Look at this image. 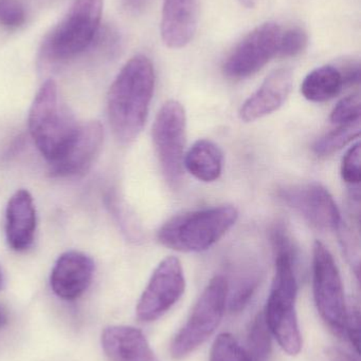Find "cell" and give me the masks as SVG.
Wrapping results in <instances>:
<instances>
[{"instance_id": "1", "label": "cell", "mask_w": 361, "mask_h": 361, "mask_svg": "<svg viewBox=\"0 0 361 361\" xmlns=\"http://www.w3.org/2000/svg\"><path fill=\"white\" fill-rule=\"evenodd\" d=\"M155 70L144 55L129 59L110 86L108 120L114 137L123 144L137 139L148 120L155 90Z\"/></svg>"}, {"instance_id": "2", "label": "cell", "mask_w": 361, "mask_h": 361, "mask_svg": "<svg viewBox=\"0 0 361 361\" xmlns=\"http://www.w3.org/2000/svg\"><path fill=\"white\" fill-rule=\"evenodd\" d=\"M276 271L267 299L264 317L271 335L288 355H298L302 349V336L297 317V284L295 250L284 227L273 231Z\"/></svg>"}, {"instance_id": "3", "label": "cell", "mask_w": 361, "mask_h": 361, "mask_svg": "<svg viewBox=\"0 0 361 361\" xmlns=\"http://www.w3.org/2000/svg\"><path fill=\"white\" fill-rule=\"evenodd\" d=\"M239 218L231 205L184 212L170 219L157 233L161 245L180 252H201L218 243Z\"/></svg>"}, {"instance_id": "4", "label": "cell", "mask_w": 361, "mask_h": 361, "mask_svg": "<svg viewBox=\"0 0 361 361\" xmlns=\"http://www.w3.org/2000/svg\"><path fill=\"white\" fill-rule=\"evenodd\" d=\"M80 125L59 97L53 80L42 84L30 108L29 130L34 144L49 163L69 146Z\"/></svg>"}, {"instance_id": "5", "label": "cell", "mask_w": 361, "mask_h": 361, "mask_svg": "<svg viewBox=\"0 0 361 361\" xmlns=\"http://www.w3.org/2000/svg\"><path fill=\"white\" fill-rule=\"evenodd\" d=\"M103 0H76L42 44V59L65 63L87 50L101 23Z\"/></svg>"}, {"instance_id": "6", "label": "cell", "mask_w": 361, "mask_h": 361, "mask_svg": "<svg viewBox=\"0 0 361 361\" xmlns=\"http://www.w3.org/2000/svg\"><path fill=\"white\" fill-rule=\"evenodd\" d=\"M227 299V280L223 276H215L210 280L186 324L172 341L171 354L174 360H182L190 355L213 335L224 316Z\"/></svg>"}, {"instance_id": "7", "label": "cell", "mask_w": 361, "mask_h": 361, "mask_svg": "<svg viewBox=\"0 0 361 361\" xmlns=\"http://www.w3.org/2000/svg\"><path fill=\"white\" fill-rule=\"evenodd\" d=\"M313 288L316 307L331 331L345 336L348 309L341 271L334 257L322 242L313 250Z\"/></svg>"}, {"instance_id": "8", "label": "cell", "mask_w": 361, "mask_h": 361, "mask_svg": "<svg viewBox=\"0 0 361 361\" xmlns=\"http://www.w3.org/2000/svg\"><path fill=\"white\" fill-rule=\"evenodd\" d=\"M186 129L184 106L174 99L163 104L153 125V143L163 177L172 188L179 186L184 176Z\"/></svg>"}, {"instance_id": "9", "label": "cell", "mask_w": 361, "mask_h": 361, "mask_svg": "<svg viewBox=\"0 0 361 361\" xmlns=\"http://www.w3.org/2000/svg\"><path fill=\"white\" fill-rule=\"evenodd\" d=\"M184 290L186 279L180 261L175 257L163 259L138 301V319L152 322L162 317L179 301Z\"/></svg>"}, {"instance_id": "10", "label": "cell", "mask_w": 361, "mask_h": 361, "mask_svg": "<svg viewBox=\"0 0 361 361\" xmlns=\"http://www.w3.org/2000/svg\"><path fill=\"white\" fill-rule=\"evenodd\" d=\"M281 27L267 23L250 32L225 61V75L231 80H244L262 70L271 59L278 56Z\"/></svg>"}, {"instance_id": "11", "label": "cell", "mask_w": 361, "mask_h": 361, "mask_svg": "<svg viewBox=\"0 0 361 361\" xmlns=\"http://www.w3.org/2000/svg\"><path fill=\"white\" fill-rule=\"evenodd\" d=\"M278 197L320 231H337L341 227V210L334 197L318 183L282 187L278 190Z\"/></svg>"}, {"instance_id": "12", "label": "cell", "mask_w": 361, "mask_h": 361, "mask_svg": "<svg viewBox=\"0 0 361 361\" xmlns=\"http://www.w3.org/2000/svg\"><path fill=\"white\" fill-rule=\"evenodd\" d=\"M103 141V127L99 122L80 125L64 154L49 163V173L63 179L85 175L99 156Z\"/></svg>"}, {"instance_id": "13", "label": "cell", "mask_w": 361, "mask_h": 361, "mask_svg": "<svg viewBox=\"0 0 361 361\" xmlns=\"http://www.w3.org/2000/svg\"><path fill=\"white\" fill-rule=\"evenodd\" d=\"M93 273L95 263L90 257L76 250L64 252L51 271V288L63 300H76L88 290Z\"/></svg>"}, {"instance_id": "14", "label": "cell", "mask_w": 361, "mask_h": 361, "mask_svg": "<svg viewBox=\"0 0 361 361\" xmlns=\"http://www.w3.org/2000/svg\"><path fill=\"white\" fill-rule=\"evenodd\" d=\"M292 88V71L285 68L275 70L242 105L239 118L250 123L273 114L285 103Z\"/></svg>"}, {"instance_id": "15", "label": "cell", "mask_w": 361, "mask_h": 361, "mask_svg": "<svg viewBox=\"0 0 361 361\" xmlns=\"http://www.w3.org/2000/svg\"><path fill=\"white\" fill-rule=\"evenodd\" d=\"M36 210L31 193L17 190L8 200L6 212V235L8 246L15 252H25L35 238Z\"/></svg>"}, {"instance_id": "16", "label": "cell", "mask_w": 361, "mask_h": 361, "mask_svg": "<svg viewBox=\"0 0 361 361\" xmlns=\"http://www.w3.org/2000/svg\"><path fill=\"white\" fill-rule=\"evenodd\" d=\"M199 21V0H163L161 37L172 49L186 47L193 39Z\"/></svg>"}, {"instance_id": "17", "label": "cell", "mask_w": 361, "mask_h": 361, "mask_svg": "<svg viewBox=\"0 0 361 361\" xmlns=\"http://www.w3.org/2000/svg\"><path fill=\"white\" fill-rule=\"evenodd\" d=\"M101 343L110 361H157L143 333L133 326H108Z\"/></svg>"}, {"instance_id": "18", "label": "cell", "mask_w": 361, "mask_h": 361, "mask_svg": "<svg viewBox=\"0 0 361 361\" xmlns=\"http://www.w3.org/2000/svg\"><path fill=\"white\" fill-rule=\"evenodd\" d=\"M224 167V154L210 140H199L184 158V169L195 179L211 183L220 179Z\"/></svg>"}, {"instance_id": "19", "label": "cell", "mask_w": 361, "mask_h": 361, "mask_svg": "<svg viewBox=\"0 0 361 361\" xmlns=\"http://www.w3.org/2000/svg\"><path fill=\"white\" fill-rule=\"evenodd\" d=\"M345 86L337 66H324L307 74L301 85V93L307 101L324 103L339 94Z\"/></svg>"}, {"instance_id": "20", "label": "cell", "mask_w": 361, "mask_h": 361, "mask_svg": "<svg viewBox=\"0 0 361 361\" xmlns=\"http://www.w3.org/2000/svg\"><path fill=\"white\" fill-rule=\"evenodd\" d=\"M360 122L341 125L316 141L313 146L314 154L319 158L332 156L360 137Z\"/></svg>"}, {"instance_id": "21", "label": "cell", "mask_w": 361, "mask_h": 361, "mask_svg": "<svg viewBox=\"0 0 361 361\" xmlns=\"http://www.w3.org/2000/svg\"><path fill=\"white\" fill-rule=\"evenodd\" d=\"M271 333L265 320L264 314L259 313L247 335L248 353L254 361H265L271 353Z\"/></svg>"}, {"instance_id": "22", "label": "cell", "mask_w": 361, "mask_h": 361, "mask_svg": "<svg viewBox=\"0 0 361 361\" xmlns=\"http://www.w3.org/2000/svg\"><path fill=\"white\" fill-rule=\"evenodd\" d=\"M210 361H254L239 341L229 334L223 333L216 337L212 345Z\"/></svg>"}, {"instance_id": "23", "label": "cell", "mask_w": 361, "mask_h": 361, "mask_svg": "<svg viewBox=\"0 0 361 361\" xmlns=\"http://www.w3.org/2000/svg\"><path fill=\"white\" fill-rule=\"evenodd\" d=\"M309 37L307 32L301 27H292L288 31L282 32L280 36L278 56L296 57L307 49Z\"/></svg>"}, {"instance_id": "24", "label": "cell", "mask_w": 361, "mask_h": 361, "mask_svg": "<svg viewBox=\"0 0 361 361\" xmlns=\"http://www.w3.org/2000/svg\"><path fill=\"white\" fill-rule=\"evenodd\" d=\"M330 118L333 124L338 126L360 122V95H349L339 101L333 109Z\"/></svg>"}, {"instance_id": "25", "label": "cell", "mask_w": 361, "mask_h": 361, "mask_svg": "<svg viewBox=\"0 0 361 361\" xmlns=\"http://www.w3.org/2000/svg\"><path fill=\"white\" fill-rule=\"evenodd\" d=\"M341 178L347 184L355 186L361 180L360 143L354 144L343 157L341 169Z\"/></svg>"}, {"instance_id": "26", "label": "cell", "mask_w": 361, "mask_h": 361, "mask_svg": "<svg viewBox=\"0 0 361 361\" xmlns=\"http://www.w3.org/2000/svg\"><path fill=\"white\" fill-rule=\"evenodd\" d=\"M25 12L18 0H0V25L17 29L25 23Z\"/></svg>"}, {"instance_id": "27", "label": "cell", "mask_w": 361, "mask_h": 361, "mask_svg": "<svg viewBox=\"0 0 361 361\" xmlns=\"http://www.w3.org/2000/svg\"><path fill=\"white\" fill-rule=\"evenodd\" d=\"M256 288H258V280L254 279V278L241 282L229 299L230 311L239 312L244 310L251 297L254 296Z\"/></svg>"}, {"instance_id": "28", "label": "cell", "mask_w": 361, "mask_h": 361, "mask_svg": "<svg viewBox=\"0 0 361 361\" xmlns=\"http://www.w3.org/2000/svg\"><path fill=\"white\" fill-rule=\"evenodd\" d=\"M360 307H353L348 311L345 324V337L351 341L356 353H360Z\"/></svg>"}, {"instance_id": "29", "label": "cell", "mask_w": 361, "mask_h": 361, "mask_svg": "<svg viewBox=\"0 0 361 361\" xmlns=\"http://www.w3.org/2000/svg\"><path fill=\"white\" fill-rule=\"evenodd\" d=\"M345 85H352L360 82V65L354 61H343L338 66Z\"/></svg>"}, {"instance_id": "30", "label": "cell", "mask_w": 361, "mask_h": 361, "mask_svg": "<svg viewBox=\"0 0 361 361\" xmlns=\"http://www.w3.org/2000/svg\"><path fill=\"white\" fill-rule=\"evenodd\" d=\"M326 356L331 361H360L354 355L343 351L341 348L330 347L326 349Z\"/></svg>"}, {"instance_id": "31", "label": "cell", "mask_w": 361, "mask_h": 361, "mask_svg": "<svg viewBox=\"0 0 361 361\" xmlns=\"http://www.w3.org/2000/svg\"><path fill=\"white\" fill-rule=\"evenodd\" d=\"M8 322V312L4 309V305H0V330L6 326Z\"/></svg>"}, {"instance_id": "32", "label": "cell", "mask_w": 361, "mask_h": 361, "mask_svg": "<svg viewBox=\"0 0 361 361\" xmlns=\"http://www.w3.org/2000/svg\"><path fill=\"white\" fill-rule=\"evenodd\" d=\"M126 1L127 4H129L131 8H134V10H140V8L146 6L148 0H126Z\"/></svg>"}, {"instance_id": "33", "label": "cell", "mask_w": 361, "mask_h": 361, "mask_svg": "<svg viewBox=\"0 0 361 361\" xmlns=\"http://www.w3.org/2000/svg\"><path fill=\"white\" fill-rule=\"evenodd\" d=\"M242 6H245L247 8H252L256 6L259 0H237Z\"/></svg>"}, {"instance_id": "34", "label": "cell", "mask_w": 361, "mask_h": 361, "mask_svg": "<svg viewBox=\"0 0 361 361\" xmlns=\"http://www.w3.org/2000/svg\"><path fill=\"white\" fill-rule=\"evenodd\" d=\"M4 274H2L1 269H0V290H1L2 288H4Z\"/></svg>"}]
</instances>
